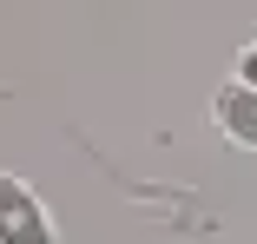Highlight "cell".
<instances>
[{
	"mask_svg": "<svg viewBox=\"0 0 257 244\" xmlns=\"http://www.w3.org/2000/svg\"><path fill=\"white\" fill-rule=\"evenodd\" d=\"M0 244H60V224L46 211V198L20 172H0Z\"/></svg>",
	"mask_w": 257,
	"mask_h": 244,
	"instance_id": "1",
	"label": "cell"
},
{
	"mask_svg": "<svg viewBox=\"0 0 257 244\" xmlns=\"http://www.w3.org/2000/svg\"><path fill=\"white\" fill-rule=\"evenodd\" d=\"M211 126L224 145H237V152H257V86L244 79H224L211 92Z\"/></svg>",
	"mask_w": 257,
	"mask_h": 244,
	"instance_id": "2",
	"label": "cell"
},
{
	"mask_svg": "<svg viewBox=\"0 0 257 244\" xmlns=\"http://www.w3.org/2000/svg\"><path fill=\"white\" fill-rule=\"evenodd\" d=\"M231 79L257 86V40H250V46H237V60H231Z\"/></svg>",
	"mask_w": 257,
	"mask_h": 244,
	"instance_id": "3",
	"label": "cell"
}]
</instances>
